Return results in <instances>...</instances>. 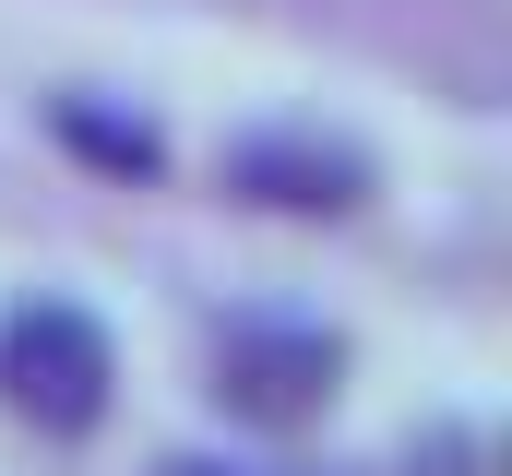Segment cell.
Instances as JSON below:
<instances>
[{"instance_id":"1","label":"cell","mask_w":512,"mask_h":476,"mask_svg":"<svg viewBox=\"0 0 512 476\" xmlns=\"http://www.w3.org/2000/svg\"><path fill=\"white\" fill-rule=\"evenodd\" d=\"M0 405L36 429V441H96L108 405H120V346L84 298H24L0 322Z\"/></svg>"},{"instance_id":"4","label":"cell","mask_w":512,"mask_h":476,"mask_svg":"<svg viewBox=\"0 0 512 476\" xmlns=\"http://www.w3.org/2000/svg\"><path fill=\"white\" fill-rule=\"evenodd\" d=\"M60 143H72V155H96L108 179H155V167H167L155 119H120V108H96V96H60Z\"/></svg>"},{"instance_id":"2","label":"cell","mask_w":512,"mask_h":476,"mask_svg":"<svg viewBox=\"0 0 512 476\" xmlns=\"http://www.w3.org/2000/svg\"><path fill=\"white\" fill-rule=\"evenodd\" d=\"M239 429H310L346 393V334L298 322V310H227L215 322V381H203Z\"/></svg>"},{"instance_id":"3","label":"cell","mask_w":512,"mask_h":476,"mask_svg":"<svg viewBox=\"0 0 512 476\" xmlns=\"http://www.w3.org/2000/svg\"><path fill=\"white\" fill-rule=\"evenodd\" d=\"M215 179H227V203L286 215V227H334V215L370 203V155H358L346 131H310V119H262V131H239V143L215 155Z\"/></svg>"}]
</instances>
